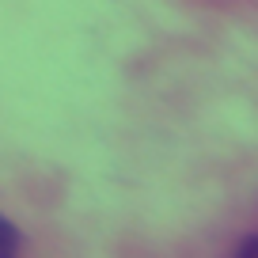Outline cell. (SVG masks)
I'll use <instances>...</instances> for the list:
<instances>
[{"label": "cell", "instance_id": "cell-1", "mask_svg": "<svg viewBox=\"0 0 258 258\" xmlns=\"http://www.w3.org/2000/svg\"><path fill=\"white\" fill-rule=\"evenodd\" d=\"M8 254H19V232L16 224H8L0 217V258H8Z\"/></svg>", "mask_w": 258, "mask_h": 258}, {"label": "cell", "instance_id": "cell-2", "mask_svg": "<svg viewBox=\"0 0 258 258\" xmlns=\"http://www.w3.org/2000/svg\"><path fill=\"white\" fill-rule=\"evenodd\" d=\"M232 258H258V239H254V235H247V239L239 243V250H235Z\"/></svg>", "mask_w": 258, "mask_h": 258}, {"label": "cell", "instance_id": "cell-3", "mask_svg": "<svg viewBox=\"0 0 258 258\" xmlns=\"http://www.w3.org/2000/svg\"><path fill=\"white\" fill-rule=\"evenodd\" d=\"M8 258H19V254H8Z\"/></svg>", "mask_w": 258, "mask_h": 258}]
</instances>
